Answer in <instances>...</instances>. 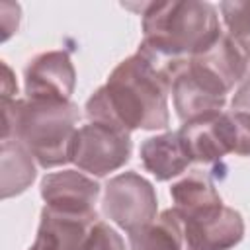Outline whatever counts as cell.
I'll return each instance as SVG.
<instances>
[{
	"mask_svg": "<svg viewBox=\"0 0 250 250\" xmlns=\"http://www.w3.org/2000/svg\"><path fill=\"white\" fill-rule=\"evenodd\" d=\"M172 82L143 53L121 61L86 102L90 121L125 131H156L170 125L168 94Z\"/></svg>",
	"mask_w": 250,
	"mask_h": 250,
	"instance_id": "6da1fadb",
	"label": "cell"
},
{
	"mask_svg": "<svg viewBox=\"0 0 250 250\" xmlns=\"http://www.w3.org/2000/svg\"><path fill=\"white\" fill-rule=\"evenodd\" d=\"M143 53L170 82L195 55L209 49L223 33L217 8L201 0H166L143 6Z\"/></svg>",
	"mask_w": 250,
	"mask_h": 250,
	"instance_id": "7a4b0ae2",
	"label": "cell"
},
{
	"mask_svg": "<svg viewBox=\"0 0 250 250\" xmlns=\"http://www.w3.org/2000/svg\"><path fill=\"white\" fill-rule=\"evenodd\" d=\"M80 109L74 102L16 98L2 100V141L21 143L41 168L72 162Z\"/></svg>",
	"mask_w": 250,
	"mask_h": 250,
	"instance_id": "3957f363",
	"label": "cell"
},
{
	"mask_svg": "<svg viewBox=\"0 0 250 250\" xmlns=\"http://www.w3.org/2000/svg\"><path fill=\"white\" fill-rule=\"evenodd\" d=\"M131 150L133 143L129 131L115 125L90 121L78 127L70 158L78 170L96 178H104L109 172L125 166L131 158Z\"/></svg>",
	"mask_w": 250,
	"mask_h": 250,
	"instance_id": "277c9868",
	"label": "cell"
},
{
	"mask_svg": "<svg viewBox=\"0 0 250 250\" xmlns=\"http://www.w3.org/2000/svg\"><path fill=\"white\" fill-rule=\"evenodd\" d=\"M102 211L127 234L135 232L158 217L156 191L146 178L133 170L117 174L104 188Z\"/></svg>",
	"mask_w": 250,
	"mask_h": 250,
	"instance_id": "5b68a950",
	"label": "cell"
},
{
	"mask_svg": "<svg viewBox=\"0 0 250 250\" xmlns=\"http://www.w3.org/2000/svg\"><path fill=\"white\" fill-rule=\"evenodd\" d=\"M41 197L45 207L55 213L98 217L96 203L100 197V184L78 170L53 172L41 180Z\"/></svg>",
	"mask_w": 250,
	"mask_h": 250,
	"instance_id": "8992f818",
	"label": "cell"
},
{
	"mask_svg": "<svg viewBox=\"0 0 250 250\" xmlns=\"http://www.w3.org/2000/svg\"><path fill=\"white\" fill-rule=\"evenodd\" d=\"M76 70L66 51H47L33 57L23 68L25 98L70 102Z\"/></svg>",
	"mask_w": 250,
	"mask_h": 250,
	"instance_id": "52a82bcc",
	"label": "cell"
},
{
	"mask_svg": "<svg viewBox=\"0 0 250 250\" xmlns=\"http://www.w3.org/2000/svg\"><path fill=\"white\" fill-rule=\"evenodd\" d=\"M170 94L182 123L217 115L227 104V92H223L217 84L199 74L188 62L174 76Z\"/></svg>",
	"mask_w": 250,
	"mask_h": 250,
	"instance_id": "ba28073f",
	"label": "cell"
},
{
	"mask_svg": "<svg viewBox=\"0 0 250 250\" xmlns=\"http://www.w3.org/2000/svg\"><path fill=\"white\" fill-rule=\"evenodd\" d=\"M182 223H184L186 250H230L244 238L242 215L227 205H223L217 213L209 217H199V219L182 217Z\"/></svg>",
	"mask_w": 250,
	"mask_h": 250,
	"instance_id": "9c48e42d",
	"label": "cell"
},
{
	"mask_svg": "<svg viewBox=\"0 0 250 250\" xmlns=\"http://www.w3.org/2000/svg\"><path fill=\"white\" fill-rule=\"evenodd\" d=\"M188 62L191 68H195L199 74L209 78L213 84H217L227 94L236 84L242 82V78L246 76L250 68V62L240 53V49L232 43L227 31H223L221 37L209 49L191 57Z\"/></svg>",
	"mask_w": 250,
	"mask_h": 250,
	"instance_id": "30bf717a",
	"label": "cell"
},
{
	"mask_svg": "<svg viewBox=\"0 0 250 250\" xmlns=\"http://www.w3.org/2000/svg\"><path fill=\"white\" fill-rule=\"evenodd\" d=\"M96 221L98 217H72L43 207L37 236L27 250H82Z\"/></svg>",
	"mask_w": 250,
	"mask_h": 250,
	"instance_id": "8fae6325",
	"label": "cell"
},
{
	"mask_svg": "<svg viewBox=\"0 0 250 250\" xmlns=\"http://www.w3.org/2000/svg\"><path fill=\"white\" fill-rule=\"evenodd\" d=\"M178 133L191 162L215 164L221 162L230 152L223 123V111L211 117H201L184 123Z\"/></svg>",
	"mask_w": 250,
	"mask_h": 250,
	"instance_id": "7c38bea8",
	"label": "cell"
},
{
	"mask_svg": "<svg viewBox=\"0 0 250 250\" xmlns=\"http://www.w3.org/2000/svg\"><path fill=\"white\" fill-rule=\"evenodd\" d=\"M170 197L174 203L172 209L188 219L209 217L225 205L211 176L203 170H191L188 176L172 184Z\"/></svg>",
	"mask_w": 250,
	"mask_h": 250,
	"instance_id": "4fadbf2b",
	"label": "cell"
},
{
	"mask_svg": "<svg viewBox=\"0 0 250 250\" xmlns=\"http://www.w3.org/2000/svg\"><path fill=\"white\" fill-rule=\"evenodd\" d=\"M139 154L145 170L150 172L158 182H168L180 176L191 164L178 131H166L146 139L141 145Z\"/></svg>",
	"mask_w": 250,
	"mask_h": 250,
	"instance_id": "5bb4252c",
	"label": "cell"
},
{
	"mask_svg": "<svg viewBox=\"0 0 250 250\" xmlns=\"http://www.w3.org/2000/svg\"><path fill=\"white\" fill-rule=\"evenodd\" d=\"M131 250H186L182 217L170 207L146 227L129 232Z\"/></svg>",
	"mask_w": 250,
	"mask_h": 250,
	"instance_id": "9a60e30c",
	"label": "cell"
},
{
	"mask_svg": "<svg viewBox=\"0 0 250 250\" xmlns=\"http://www.w3.org/2000/svg\"><path fill=\"white\" fill-rule=\"evenodd\" d=\"M0 162H2V199L23 193L35 180V158L29 150L14 141L4 139L0 145Z\"/></svg>",
	"mask_w": 250,
	"mask_h": 250,
	"instance_id": "2e32d148",
	"label": "cell"
},
{
	"mask_svg": "<svg viewBox=\"0 0 250 250\" xmlns=\"http://www.w3.org/2000/svg\"><path fill=\"white\" fill-rule=\"evenodd\" d=\"M219 10L227 27V35L250 62V2H221Z\"/></svg>",
	"mask_w": 250,
	"mask_h": 250,
	"instance_id": "e0dca14e",
	"label": "cell"
},
{
	"mask_svg": "<svg viewBox=\"0 0 250 250\" xmlns=\"http://www.w3.org/2000/svg\"><path fill=\"white\" fill-rule=\"evenodd\" d=\"M223 123L230 152L250 156V113L223 111Z\"/></svg>",
	"mask_w": 250,
	"mask_h": 250,
	"instance_id": "ac0fdd59",
	"label": "cell"
},
{
	"mask_svg": "<svg viewBox=\"0 0 250 250\" xmlns=\"http://www.w3.org/2000/svg\"><path fill=\"white\" fill-rule=\"evenodd\" d=\"M82 250H127L121 234L104 221H96L88 232Z\"/></svg>",
	"mask_w": 250,
	"mask_h": 250,
	"instance_id": "d6986e66",
	"label": "cell"
},
{
	"mask_svg": "<svg viewBox=\"0 0 250 250\" xmlns=\"http://www.w3.org/2000/svg\"><path fill=\"white\" fill-rule=\"evenodd\" d=\"M2 68H4V86H2V100H16V94H18V84L16 80L12 78V70L6 62H2Z\"/></svg>",
	"mask_w": 250,
	"mask_h": 250,
	"instance_id": "ffe728a7",
	"label": "cell"
},
{
	"mask_svg": "<svg viewBox=\"0 0 250 250\" xmlns=\"http://www.w3.org/2000/svg\"><path fill=\"white\" fill-rule=\"evenodd\" d=\"M248 74H250V68H248Z\"/></svg>",
	"mask_w": 250,
	"mask_h": 250,
	"instance_id": "44dd1931",
	"label": "cell"
}]
</instances>
